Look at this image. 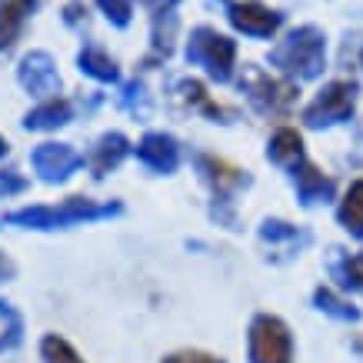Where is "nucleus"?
<instances>
[{
  "instance_id": "nucleus-12",
  "label": "nucleus",
  "mask_w": 363,
  "mask_h": 363,
  "mask_svg": "<svg viewBox=\"0 0 363 363\" xmlns=\"http://www.w3.org/2000/svg\"><path fill=\"white\" fill-rule=\"evenodd\" d=\"M294 184H297V197L303 207H313V203H327V200H333V194H337V187H333L330 177H323L313 164H303L294 170Z\"/></svg>"
},
{
  "instance_id": "nucleus-26",
  "label": "nucleus",
  "mask_w": 363,
  "mask_h": 363,
  "mask_svg": "<svg viewBox=\"0 0 363 363\" xmlns=\"http://www.w3.org/2000/svg\"><path fill=\"white\" fill-rule=\"evenodd\" d=\"M21 190H27V180H23L17 170H0V197L7 200V197H13V194H21Z\"/></svg>"
},
{
  "instance_id": "nucleus-20",
  "label": "nucleus",
  "mask_w": 363,
  "mask_h": 363,
  "mask_svg": "<svg viewBox=\"0 0 363 363\" xmlns=\"http://www.w3.org/2000/svg\"><path fill=\"white\" fill-rule=\"evenodd\" d=\"M337 217H340V223L353 237H363V180H357V184L347 190V197L340 200Z\"/></svg>"
},
{
  "instance_id": "nucleus-6",
  "label": "nucleus",
  "mask_w": 363,
  "mask_h": 363,
  "mask_svg": "<svg viewBox=\"0 0 363 363\" xmlns=\"http://www.w3.org/2000/svg\"><path fill=\"white\" fill-rule=\"evenodd\" d=\"M357 94H360V87L353 80H333V84H327L313 97V104L303 111V123L320 130V127H333V123L350 121L353 107H357Z\"/></svg>"
},
{
  "instance_id": "nucleus-7",
  "label": "nucleus",
  "mask_w": 363,
  "mask_h": 363,
  "mask_svg": "<svg viewBox=\"0 0 363 363\" xmlns=\"http://www.w3.org/2000/svg\"><path fill=\"white\" fill-rule=\"evenodd\" d=\"M240 87H243V94H247V100L253 104V111L270 113V117L286 113L294 107V100H297V87H294V84L270 77V74L257 70V67H247V70H243Z\"/></svg>"
},
{
  "instance_id": "nucleus-24",
  "label": "nucleus",
  "mask_w": 363,
  "mask_h": 363,
  "mask_svg": "<svg viewBox=\"0 0 363 363\" xmlns=\"http://www.w3.org/2000/svg\"><path fill=\"white\" fill-rule=\"evenodd\" d=\"M97 7L107 13V21H111L113 27H121V30L133 17V0H97Z\"/></svg>"
},
{
  "instance_id": "nucleus-16",
  "label": "nucleus",
  "mask_w": 363,
  "mask_h": 363,
  "mask_svg": "<svg viewBox=\"0 0 363 363\" xmlns=\"http://www.w3.org/2000/svg\"><path fill=\"white\" fill-rule=\"evenodd\" d=\"M267 157H270L277 167L297 170V167L303 164V140H300V133L290 130V127L277 130L274 137H270V143H267Z\"/></svg>"
},
{
  "instance_id": "nucleus-22",
  "label": "nucleus",
  "mask_w": 363,
  "mask_h": 363,
  "mask_svg": "<svg viewBox=\"0 0 363 363\" xmlns=\"http://www.w3.org/2000/svg\"><path fill=\"white\" fill-rule=\"evenodd\" d=\"M40 360L44 363H84V357H80V353L74 350L64 337L47 333L44 340H40Z\"/></svg>"
},
{
  "instance_id": "nucleus-27",
  "label": "nucleus",
  "mask_w": 363,
  "mask_h": 363,
  "mask_svg": "<svg viewBox=\"0 0 363 363\" xmlns=\"http://www.w3.org/2000/svg\"><path fill=\"white\" fill-rule=\"evenodd\" d=\"M164 363H223V360L203 350H180V353H170Z\"/></svg>"
},
{
  "instance_id": "nucleus-25",
  "label": "nucleus",
  "mask_w": 363,
  "mask_h": 363,
  "mask_svg": "<svg viewBox=\"0 0 363 363\" xmlns=\"http://www.w3.org/2000/svg\"><path fill=\"white\" fill-rule=\"evenodd\" d=\"M121 107L123 111H130V113H147V90H143L140 80H133V84H127L121 94Z\"/></svg>"
},
{
  "instance_id": "nucleus-13",
  "label": "nucleus",
  "mask_w": 363,
  "mask_h": 363,
  "mask_svg": "<svg viewBox=\"0 0 363 363\" xmlns=\"http://www.w3.org/2000/svg\"><path fill=\"white\" fill-rule=\"evenodd\" d=\"M127 154H130V140L123 137V133H104L97 143H94V154H90V170H94V177H107L111 170H117V167L127 160Z\"/></svg>"
},
{
  "instance_id": "nucleus-10",
  "label": "nucleus",
  "mask_w": 363,
  "mask_h": 363,
  "mask_svg": "<svg viewBox=\"0 0 363 363\" xmlns=\"http://www.w3.org/2000/svg\"><path fill=\"white\" fill-rule=\"evenodd\" d=\"M227 17H230L233 27L240 33H247V37H274V33L280 30V23H284V13L270 11V7L257 4V0L230 4V7H227Z\"/></svg>"
},
{
  "instance_id": "nucleus-15",
  "label": "nucleus",
  "mask_w": 363,
  "mask_h": 363,
  "mask_svg": "<svg viewBox=\"0 0 363 363\" xmlns=\"http://www.w3.org/2000/svg\"><path fill=\"white\" fill-rule=\"evenodd\" d=\"M70 117H74L70 100L50 97V100H44V104H37V107L23 117V127H27V130H57V127L70 123Z\"/></svg>"
},
{
  "instance_id": "nucleus-18",
  "label": "nucleus",
  "mask_w": 363,
  "mask_h": 363,
  "mask_svg": "<svg viewBox=\"0 0 363 363\" xmlns=\"http://www.w3.org/2000/svg\"><path fill=\"white\" fill-rule=\"evenodd\" d=\"M77 67H80V74L94 77L97 84H117V80H121V70H117V64H113V57H107L97 44H87L84 50H80Z\"/></svg>"
},
{
  "instance_id": "nucleus-5",
  "label": "nucleus",
  "mask_w": 363,
  "mask_h": 363,
  "mask_svg": "<svg viewBox=\"0 0 363 363\" xmlns=\"http://www.w3.org/2000/svg\"><path fill=\"white\" fill-rule=\"evenodd\" d=\"M250 363H294V340L274 313H257L250 323Z\"/></svg>"
},
{
  "instance_id": "nucleus-2",
  "label": "nucleus",
  "mask_w": 363,
  "mask_h": 363,
  "mask_svg": "<svg viewBox=\"0 0 363 363\" xmlns=\"http://www.w3.org/2000/svg\"><path fill=\"white\" fill-rule=\"evenodd\" d=\"M270 64L290 77L313 80L320 77V70L327 64V40L317 27H297L286 33V40H280L270 50Z\"/></svg>"
},
{
  "instance_id": "nucleus-9",
  "label": "nucleus",
  "mask_w": 363,
  "mask_h": 363,
  "mask_svg": "<svg viewBox=\"0 0 363 363\" xmlns=\"http://www.w3.org/2000/svg\"><path fill=\"white\" fill-rule=\"evenodd\" d=\"M17 80H21V87L33 97H57V90H60V74H57V64L54 57L44 54V50H30V54L21 60L17 67Z\"/></svg>"
},
{
  "instance_id": "nucleus-3",
  "label": "nucleus",
  "mask_w": 363,
  "mask_h": 363,
  "mask_svg": "<svg viewBox=\"0 0 363 363\" xmlns=\"http://www.w3.org/2000/svg\"><path fill=\"white\" fill-rule=\"evenodd\" d=\"M194 164H197V174L200 180L210 187L213 194V220L223 223L227 230H237V213H233V197L240 194L243 187H250L253 180L247 170L240 167H230L227 160H217V157L210 154H197L194 157Z\"/></svg>"
},
{
  "instance_id": "nucleus-11",
  "label": "nucleus",
  "mask_w": 363,
  "mask_h": 363,
  "mask_svg": "<svg viewBox=\"0 0 363 363\" xmlns=\"http://www.w3.org/2000/svg\"><path fill=\"white\" fill-rule=\"evenodd\" d=\"M137 157L154 174H174L180 167V143H177V137H170L164 130H150L143 133L140 143H137Z\"/></svg>"
},
{
  "instance_id": "nucleus-31",
  "label": "nucleus",
  "mask_w": 363,
  "mask_h": 363,
  "mask_svg": "<svg viewBox=\"0 0 363 363\" xmlns=\"http://www.w3.org/2000/svg\"><path fill=\"white\" fill-rule=\"evenodd\" d=\"M223 4H227V0H223Z\"/></svg>"
},
{
  "instance_id": "nucleus-23",
  "label": "nucleus",
  "mask_w": 363,
  "mask_h": 363,
  "mask_svg": "<svg viewBox=\"0 0 363 363\" xmlns=\"http://www.w3.org/2000/svg\"><path fill=\"white\" fill-rule=\"evenodd\" d=\"M333 274L343 286H353V290H363V253H353L347 260H337L333 264Z\"/></svg>"
},
{
  "instance_id": "nucleus-4",
  "label": "nucleus",
  "mask_w": 363,
  "mask_h": 363,
  "mask_svg": "<svg viewBox=\"0 0 363 363\" xmlns=\"http://www.w3.org/2000/svg\"><path fill=\"white\" fill-rule=\"evenodd\" d=\"M233 60H237V44L230 37L217 33L213 27H194L187 40V64H197L210 74V80L227 84L233 77Z\"/></svg>"
},
{
  "instance_id": "nucleus-28",
  "label": "nucleus",
  "mask_w": 363,
  "mask_h": 363,
  "mask_svg": "<svg viewBox=\"0 0 363 363\" xmlns=\"http://www.w3.org/2000/svg\"><path fill=\"white\" fill-rule=\"evenodd\" d=\"M13 274H17L13 260H11V257H7L4 250H0V284H4V280H13Z\"/></svg>"
},
{
  "instance_id": "nucleus-8",
  "label": "nucleus",
  "mask_w": 363,
  "mask_h": 363,
  "mask_svg": "<svg viewBox=\"0 0 363 363\" xmlns=\"http://www.w3.org/2000/svg\"><path fill=\"white\" fill-rule=\"evenodd\" d=\"M30 164L44 184H64L84 167V157L70 143H40L30 154Z\"/></svg>"
},
{
  "instance_id": "nucleus-21",
  "label": "nucleus",
  "mask_w": 363,
  "mask_h": 363,
  "mask_svg": "<svg viewBox=\"0 0 363 363\" xmlns=\"http://www.w3.org/2000/svg\"><path fill=\"white\" fill-rule=\"evenodd\" d=\"M313 303H317V310H323V313H330V317H337V320H347V323H357V320H360V310L353 307V303H347V300H340L333 290H327V286H317V290H313Z\"/></svg>"
},
{
  "instance_id": "nucleus-19",
  "label": "nucleus",
  "mask_w": 363,
  "mask_h": 363,
  "mask_svg": "<svg viewBox=\"0 0 363 363\" xmlns=\"http://www.w3.org/2000/svg\"><path fill=\"white\" fill-rule=\"evenodd\" d=\"M23 343V317L21 310L0 300V353H11Z\"/></svg>"
},
{
  "instance_id": "nucleus-29",
  "label": "nucleus",
  "mask_w": 363,
  "mask_h": 363,
  "mask_svg": "<svg viewBox=\"0 0 363 363\" xmlns=\"http://www.w3.org/2000/svg\"><path fill=\"white\" fill-rule=\"evenodd\" d=\"M7 150H11V147H7V140L0 137V157H7Z\"/></svg>"
},
{
  "instance_id": "nucleus-1",
  "label": "nucleus",
  "mask_w": 363,
  "mask_h": 363,
  "mask_svg": "<svg viewBox=\"0 0 363 363\" xmlns=\"http://www.w3.org/2000/svg\"><path fill=\"white\" fill-rule=\"evenodd\" d=\"M123 203L117 200H90V197H67L57 207H21L0 217V227H21V230H67V227H80V223H97L121 217Z\"/></svg>"
},
{
  "instance_id": "nucleus-14",
  "label": "nucleus",
  "mask_w": 363,
  "mask_h": 363,
  "mask_svg": "<svg viewBox=\"0 0 363 363\" xmlns=\"http://www.w3.org/2000/svg\"><path fill=\"white\" fill-rule=\"evenodd\" d=\"M33 7H37V0H0V57L17 44L23 21Z\"/></svg>"
},
{
  "instance_id": "nucleus-30",
  "label": "nucleus",
  "mask_w": 363,
  "mask_h": 363,
  "mask_svg": "<svg viewBox=\"0 0 363 363\" xmlns=\"http://www.w3.org/2000/svg\"><path fill=\"white\" fill-rule=\"evenodd\" d=\"M357 350H360V353H363V340H360V343H357Z\"/></svg>"
},
{
  "instance_id": "nucleus-17",
  "label": "nucleus",
  "mask_w": 363,
  "mask_h": 363,
  "mask_svg": "<svg viewBox=\"0 0 363 363\" xmlns=\"http://www.w3.org/2000/svg\"><path fill=\"white\" fill-rule=\"evenodd\" d=\"M260 240L277 247V250H286V253H297L300 247L310 243V233L307 230H297L294 223H284V220H264L260 223Z\"/></svg>"
}]
</instances>
